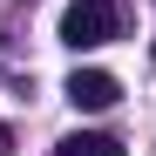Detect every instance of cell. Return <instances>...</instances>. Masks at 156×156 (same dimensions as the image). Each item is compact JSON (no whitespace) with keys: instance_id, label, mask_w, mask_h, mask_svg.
<instances>
[{"instance_id":"cell-1","label":"cell","mask_w":156,"mask_h":156,"mask_svg":"<svg viewBox=\"0 0 156 156\" xmlns=\"http://www.w3.org/2000/svg\"><path fill=\"white\" fill-rule=\"evenodd\" d=\"M61 41H68V48H102V41H115V7H109V0H68Z\"/></svg>"},{"instance_id":"cell-2","label":"cell","mask_w":156,"mask_h":156,"mask_svg":"<svg viewBox=\"0 0 156 156\" xmlns=\"http://www.w3.org/2000/svg\"><path fill=\"white\" fill-rule=\"evenodd\" d=\"M115 95H122V82L109 68H75L68 75V102L75 109H115Z\"/></svg>"},{"instance_id":"cell-3","label":"cell","mask_w":156,"mask_h":156,"mask_svg":"<svg viewBox=\"0 0 156 156\" xmlns=\"http://www.w3.org/2000/svg\"><path fill=\"white\" fill-rule=\"evenodd\" d=\"M61 156H122V143L102 129H75V136H61Z\"/></svg>"},{"instance_id":"cell-4","label":"cell","mask_w":156,"mask_h":156,"mask_svg":"<svg viewBox=\"0 0 156 156\" xmlns=\"http://www.w3.org/2000/svg\"><path fill=\"white\" fill-rule=\"evenodd\" d=\"M7 149H14V129H7V122H0V156H7Z\"/></svg>"},{"instance_id":"cell-5","label":"cell","mask_w":156,"mask_h":156,"mask_svg":"<svg viewBox=\"0 0 156 156\" xmlns=\"http://www.w3.org/2000/svg\"><path fill=\"white\" fill-rule=\"evenodd\" d=\"M149 61H156V48H149Z\"/></svg>"}]
</instances>
